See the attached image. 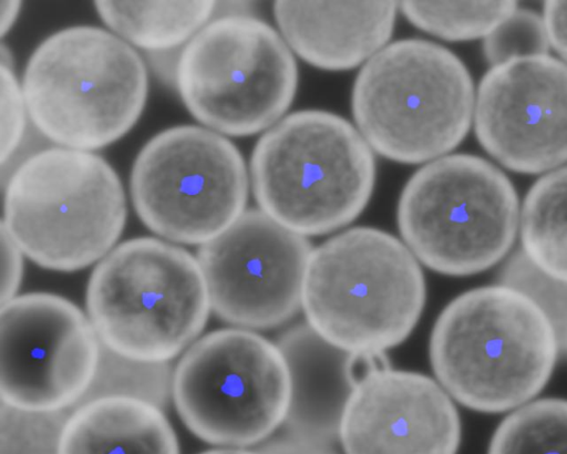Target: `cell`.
I'll use <instances>...</instances> for the list:
<instances>
[{
    "label": "cell",
    "instance_id": "20",
    "mask_svg": "<svg viewBox=\"0 0 567 454\" xmlns=\"http://www.w3.org/2000/svg\"><path fill=\"white\" fill-rule=\"evenodd\" d=\"M522 250L543 271L567 283V165L540 177L520 213Z\"/></svg>",
    "mask_w": 567,
    "mask_h": 454
},
{
    "label": "cell",
    "instance_id": "3",
    "mask_svg": "<svg viewBox=\"0 0 567 454\" xmlns=\"http://www.w3.org/2000/svg\"><path fill=\"white\" fill-rule=\"evenodd\" d=\"M425 302L416 257L394 236L357 227L312 250L302 286L308 324L348 351H385L403 342Z\"/></svg>",
    "mask_w": 567,
    "mask_h": 454
},
{
    "label": "cell",
    "instance_id": "12",
    "mask_svg": "<svg viewBox=\"0 0 567 454\" xmlns=\"http://www.w3.org/2000/svg\"><path fill=\"white\" fill-rule=\"evenodd\" d=\"M101 345L90 318L63 297L12 298L0 316L1 402L28 411L74 409L92 383Z\"/></svg>",
    "mask_w": 567,
    "mask_h": 454
},
{
    "label": "cell",
    "instance_id": "35",
    "mask_svg": "<svg viewBox=\"0 0 567 454\" xmlns=\"http://www.w3.org/2000/svg\"><path fill=\"white\" fill-rule=\"evenodd\" d=\"M565 348H567V333H566Z\"/></svg>",
    "mask_w": 567,
    "mask_h": 454
},
{
    "label": "cell",
    "instance_id": "16",
    "mask_svg": "<svg viewBox=\"0 0 567 454\" xmlns=\"http://www.w3.org/2000/svg\"><path fill=\"white\" fill-rule=\"evenodd\" d=\"M393 1H278L275 17L286 43L324 70L351 69L378 53L392 34Z\"/></svg>",
    "mask_w": 567,
    "mask_h": 454
},
{
    "label": "cell",
    "instance_id": "28",
    "mask_svg": "<svg viewBox=\"0 0 567 454\" xmlns=\"http://www.w3.org/2000/svg\"><path fill=\"white\" fill-rule=\"evenodd\" d=\"M22 250L1 224V305L17 297L23 275Z\"/></svg>",
    "mask_w": 567,
    "mask_h": 454
},
{
    "label": "cell",
    "instance_id": "17",
    "mask_svg": "<svg viewBox=\"0 0 567 454\" xmlns=\"http://www.w3.org/2000/svg\"><path fill=\"white\" fill-rule=\"evenodd\" d=\"M277 345L287 362L291 382L286 430L333 442L354 389L348 372L350 352L324 340L308 323L288 329Z\"/></svg>",
    "mask_w": 567,
    "mask_h": 454
},
{
    "label": "cell",
    "instance_id": "10",
    "mask_svg": "<svg viewBox=\"0 0 567 454\" xmlns=\"http://www.w3.org/2000/svg\"><path fill=\"white\" fill-rule=\"evenodd\" d=\"M290 374L277 344L246 329H223L193 343L174 370L173 399L205 442L247 446L285 422Z\"/></svg>",
    "mask_w": 567,
    "mask_h": 454
},
{
    "label": "cell",
    "instance_id": "5",
    "mask_svg": "<svg viewBox=\"0 0 567 454\" xmlns=\"http://www.w3.org/2000/svg\"><path fill=\"white\" fill-rule=\"evenodd\" d=\"M250 174L260 210L297 234L321 235L363 210L375 165L371 147L348 121L305 110L264 134Z\"/></svg>",
    "mask_w": 567,
    "mask_h": 454
},
{
    "label": "cell",
    "instance_id": "22",
    "mask_svg": "<svg viewBox=\"0 0 567 454\" xmlns=\"http://www.w3.org/2000/svg\"><path fill=\"white\" fill-rule=\"evenodd\" d=\"M173 378L168 362L132 359L102 344L94 378L78 405L102 398L123 396L164 410L173 398Z\"/></svg>",
    "mask_w": 567,
    "mask_h": 454
},
{
    "label": "cell",
    "instance_id": "13",
    "mask_svg": "<svg viewBox=\"0 0 567 454\" xmlns=\"http://www.w3.org/2000/svg\"><path fill=\"white\" fill-rule=\"evenodd\" d=\"M311 252L305 236L262 210L244 211L198 250L210 308L224 321L241 328L282 324L301 306Z\"/></svg>",
    "mask_w": 567,
    "mask_h": 454
},
{
    "label": "cell",
    "instance_id": "15",
    "mask_svg": "<svg viewBox=\"0 0 567 454\" xmlns=\"http://www.w3.org/2000/svg\"><path fill=\"white\" fill-rule=\"evenodd\" d=\"M339 436L346 454H456L461 421L441 384L389 368L354 386Z\"/></svg>",
    "mask_w": 567,
    "mask_h": 454
},
{
    "label": "cell",
    "instance_id": "18",
    "mask_svg": "<svg viewBox=\"0 0 567 454\" xmlns=\"http://www.w3.org/2000/svg\"><path fill=\"white\" fill-rule=\"evenodd\" d=\"M60 454H179V446L163 410L136 399L109 396L72 409Z\"/></svg>",
    "mask_w": 567,
    "mask_h": 454
},
{
    "label": "cell",
    "instance_id": "27",
    "mask_svg": "<svg viewBox=\"0 0 567 454\" xmlns=\"http://www.w3.org/2000/svg\"><path fill=\"white\" fill-rule=\"evenodd\" d=\"M1 165L9 162L19 148L29 117L25 100L12 68L1 64Z\"/></svg>",
    "mask_w": 567,
    "mask_h": 454
},
{
    "label": "cell",
    "instance_id": "8",
    "mask_svg": "<svg viewBox=\"0 0 567 454\" xmlns=\"http://www.w3.org/2000/svg\"><path fill=\"white\" fill-rule=\"evenodd\" d=\"M519 206L507 176L471 154L443 156L406 183L398 223L406 247L425 266L450 276L484 271L511 249Z\"/></svg>",
    "mask_w": 567,
    "mask_h": 454
},
{
    "label": "cell",
    "instance_id": "19",
    "mask_svg": "<svg viewBox=\"0 0 567 454\" xmlns=\"http://www.w3.org/2000/svg\"><path fill=\"white\" fill-rule=\"evenodd\" d=\"M103 22L147 52L178 49L215 14L216 1H95Z\"/></svg>",
    "mask_w": 567,
    "mask_h": 454
},
{
    "label": "cell",
    "instance_id": "31",
    "mask_svg": "<svg viewBox=\"0 0 567 454\" xmlns=\"http://www.w3.org/2000/svg\"><path fill=\"white\" fill-rule=\"evenodd\" d=\"M389 368V360L383 351L350 352L348 372L354 386L369 375Z\"/></svg>",
    "mask_w": 567,
    "mask_h": 454
},
{
    "label": "cell",
    "instance_id": "11",
    "mask_svg": "<svg viewBox=\"0 0 567 454\" xmlns=\"http://www.w3.org/2000/svg\"><path fill=\"white\" fill-rule=\"evenodd\" d=\"M248 176L237 147L207 127L179 125L137 154L131 196L143 224L182 244H205L245 210Z\"/></svg>",
    "mask_w": 567,
    "mask_h": 454
},
{
    "label": "cell",
    "instance_id": "26",
    "mask_svg": "<svg viewBox=\"0 0 567 454\" xmlns=\"http://www.w3.org/2000/svg\"><path fill=\"white\" fill-rule=\"evenodd\" d=\"M544 18L530 10H516L484 41L486 60L497 65L512 59L544 55L549 50Z\"/></svg>",
    "mask_w": 567,
    "mask_h": 454
},
{
    "label": "cell",
    "instance_id": "29",
    "mask_svg": "<svg viewBox=\"0 0 567 454\" xmlns=\"http://www.w3.org/2000/svg\"><path fill=\"white\" fill-rule=\"evenodd\" d=\"M257 452L260 454H338L329 442L288 431L265 442Z\"/></svg>",
    "mask_w": 567,
    "mask_h": 454
},
{
    "label": "cell",
    "instance_id": "30",
    "mask_svg": "<svg viewBox=\"0 0 567 454\" xmlns=\"http://www.w3.org/2000/svg\"><path fill=\"white\" fill-rule=\"evenodd\" d=\"M544 21L550 44L567 62V1H547Z\"/></svg>",
    "mask_w": 567,
    "mask_h": 454
},
{
    "label": "cell",
    "instance_id": "25",
    "mask_svg": "<svg viewBox=\"0 0 567 454\" xmlns=\"http://www.w3.org/2000/svg\"><path fill=\"white\" fill-rule=\"evenodd\" d=\"M499 283L514 288L534 301L553 323L561 348L567 333V283L538 268L520 249L502 267Z\"/></svg>",
    "mask_w": 567,
    "mask_h": 454
},
{
    "label": "cell",
    "instance_id": "9",
    "mask_svg": "<svg viewBox=\"0 0 567 454\" xmlns=\"http://www.w3.org/2000/svg\"><path fill=\"white\" fill-rule=\"evenodd\" d=\"M297 81L286 41L262 20L241 13L213 18L182 48L176 89L207 128L246 136L286 112Z\"/></svg>",
    "mask_w": 567,
    "mask_h": 454
},
{
    "label": "cell",
    "instance_id": "6",
    "mask_svg": "<svg viewBox=\"0 0 567 454\" xmlns=\"http://www.w3.org/2000/svg\"><path fill=\"white\" fill-rule=\"evenodd\" d=\"M86 306L103 345L148 362H168L192 344L210 309L197 258L152 237L126 240L101 259Z\"/></svg>",
    "mask_w": 567,
    "mask_h": 454
},
{
    "label": "cell",
    "instance_id": "23",
    "mask_svg": "<svg viewBox=\"0 0 567 454\" xmlns=\"http://www.w3.org/2000/svg\"><path fill=\"white\" fill-rule=\"evenodd\" d=\"M400 7L412 24L450 41L486 38L517 10L514 1H404Z\"/></svg>",
    "mask_w": 567,
    "mask_h": 454
},
{
    "label": "cell",
    "instance_id": "24",
    "mask_svg": "<svg viewBox=\"0 0 567 454\" xmlns=\"http://www.w3.org/2000/svg\"><path fill=\"white\" fill-rule=\"evenodd\" d=\"M71 410L28 411L0 406V454H60Z\"/></svg>",
    "mask_w": 567,
    "mask_h": 454
},
{
    "label": "cell",
    "instance_id": "32",
    "mask_svg": "<svg viewBox=\"0 0 567 454\" xmlns=\"http://www.w3.org/2000/svg\"><path fill=\"white\" fill-rule=\"evenodd\" d=\"M182 49L159 52H148V63L152 71L163 83L176 86L177 65Z\"/></svg>",
    "mask_w": 567,
    "mask_h": 454
},
{
    "label": "cell",
    "instance_id": "7",
    "mask_svg": "<svg viewBox=\"0 0 567 454\" xmlns=\"http://www.w3.org/2000/svg\"><path fill=\"white\" fill-rule=\"evenodd\" d=\"M471 75L450 50L406 39L382 48L354 83L352 110L370 147L400 163H421L456 147L468 132Z\"/></svg>",
    "mask_w": 567,
    "mask_h": 454
},
{
    "label": "cell",
    "instance_id": "2",
    "mask_svg": "<svg viewBox=\"0 0 567 454\" xmlns=\"http://www.w3.org/2000/svg\"><path fill=\"white\" fill-rule=\"evenodd\" d=\"M29 118L49 141L93 151L124 136L147 97L143 59L97 27L62 29L31 54L22 80Z\"/></svg>",
    "mask_w": 567,
    "mask_h": 454
},
{
    "label": "cell",
    "instance_id": "34",
    "mask_svg": "<svg viewBox=\"0 0 567 454\" xmlns=\"http://www.w3.org/2000/svg\"><path fill=\"white\" fill-rule=\"evenodd\" d=\"M202 454H260L259 452H252L241 448H217L204 452Z\"/></svg>",
    "mask_w": 567,
    "mask_h": 454
},
{
    "label": "cell",
    "instance_id": "4",
    "mask_svg": "<svg viewBox=\"0 0 567 454\" xmlns=\"http://www.w3.org/2000/svg\"><path fill=\"white\" fill-rule=\"evenodd\" d=\"M126 220L123 185L101 156L49 147L23 159L4 187L2 225L41 267L74 271L101 260Z\"/></svg>",
    "mask_w": 567,
    "mask_h": 454
},
{
    "label": "cell",
    "instance_id": "1",
    "mask_svg": "<svg viewBox=\"0 0 567 454\" xmlns=\"http://www.w3.org/2000/svg\"><path fill=\"white\" fill-rule=\"evenodd\" d=\"M561 349L544 311L498 283L468 290L440 313L430 360L442 388L468 409L522 406L548 382Z\"/></svg>",
    "mask_w": 567,
    "mask_h": 454
},
{
    "label": "cell",
    "instance_id": "33",
    "mask_svg": "<svg viewBox=\"0 0 567 454\" xmlns=\"http://www.w3.org/2000/svg\"><path fill=\"white\" fill-rule=\"evenodd\" d=\"M21 2L20 1H1L0 6V34L3 37L16 22Z\"/></svg>",
    "mask_w": 567,
    "mask_h": 454
},
{
    "label": "cell",
    "instance_id": "21",
    "mask_svg": "<svg viewBox=\"0 0 567 454\" xmlns=\"http://www.w3.org/2000/svg\"><path fill=\"white\" fill-rule=\"evenodd\" d=\"M488 454H567V400L547 398L519 406L497 426Z\"/></svg>",
    "mask_w": 567,
    "mask_h": 454
},
{
    "label": "cell",
    "instance_id": "14",
    "mask_svg": "<svg viewBox=\"0 0 567 454\" xmlns=\"http://www.w3.org/2000/svg\"><path fill=\"white\" fill-rule=\"evenodd\" d=\"M477 140L499 164L523 174L567 162V64L548 54L493 65L475 100Z\"/></svg>",
    "mask_w": 567,
    "mask_h": 454
}]
</instances>
